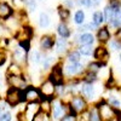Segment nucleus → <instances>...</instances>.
Wrapping results in <instances>:
<instances>
[{
    "label": "nucleus",
    "mask_w": 121,
    "mask_h": 121,
    "mask_svg": "<svg viewBox=\"0 0 121 121\" xmlns=\"http://www.w3.org/2000/svg\"><path fill=\"white\" fill-rule=\"evenodd\" d=\"M24 99V92L21 90H17V88H13V87H10L6 92V97H5V102L11 105V107H15L17 105L18 103L23 102Z\"/></svg>",
    "instance_id": "1"
},
{
    "label": "nucleus",
    "mask_w": 121,
    "mask_h": 121,
    "mask_svg": "<svg viewBox=\"0 0 121 121\" xmlns=\"http://www.w3.org/2000/svg\"><path fill=\"white\" fill-rule=\"evenodd\" d=\"M98 113H99V117H100V121H112L116 114V110H114L110 105L105 104V103H102L98 108Z\"/></svg>",
    "instance_id": "2"
},
{
    "label": "nucleus",
    "mask_w": 121,
    "mask_h": 121,
    "mask_svg": "<svg viewBox=\"0 0 121 121\" xmlns=\"http://www.w3.org/2000/svg\"><path fill=\"white\" fill-rule=\"evenodd\" d=\"M5 62H6V55L3 53V52H0V67H1Z\"/></svg>",
    "instance_id": "37"
},
{
    "label": "nucleus",
    "mask_w": 121,
    "mask_h": 121,
    "mask_svg": "<svg viewBox=\"0 0 121 121\" xmlns=\"http://www.w3.org/2000/svg\"><path fill=\"white\" fill-rule=\"evenodd\" d=\"M19 73H21V70L17 64H11L7 69V75H19Z\"/></svg>",
    "instance_id": "26"
},
{
    "label": "nucleus",
    "mask_w": 121,
    "mask_h": 121,
    "mask_svg": "<svg viewBox=\"0 0 121 121\" xmlns=\"http://www.w3.org/2000/svg\"><path fill=\"white\" fill-rule=\"evenodd\" d=\"M6 81L10 85V87H13V88L21 90V91L27 88L26 87V81L19 75H7Z\"/></svg>",
    "instance_id": "3"
},
{
    "label": "nucleus",
    "mask_w": 121,
    "mask_h": 121,
    "mask_svg": "<svg viewBox=\"0 0 121 121\" xmlns=\"http://www.w3.org/2000/svg\"><path fill=\"white\" fill-rule=\"evenodd\" d=\"M104 21V16L103 13L100 12V11H97L93 13V24L95 26H99V24H102Z\"/></svg>",
    "instance_id": "20"
},
{
    "label": "nucleus",
    "mask_w": 121,
    "mask_h": 121,
    "mask_svg": "<svg viewBox=\"0 0 121 121\" xmlns=\"http://www.w3.org/2000/svg\"><path fill=\"white\" fill-rule=\"evenodd\" d=\"M81 69H82V65L80 63H69L65 67V72L69 75H74V74H78L79 72H81Z\"/></svg>",
    "instance_id": "11"
},
{
    "label": "nucleus",
    "mask_w": 121,
    "mask_h": 121,
    "mask_svg": "<svg viewBox=\"0 0 121 121\" xmlns=\"http://www.w3.org/2000/svg\"><path fill=\"white\" fill-rule=\"evenodd\" d=\"M93 41H95V39H93V35L92 34L85 33V34L80 35V43H81L82 45H92Z\"/></svg>",
    "instance_id": "17"
},
{
    "label": "nucleus",
    "mask_w": 121,
    "mask_h": 121,
    "mask_svg": "<svg viewBox=\"0 0 121 121\" xmlns=\"http://www.w3.org/2000/svg\"><path fill=\"white\" fill-rule=\"evenodd\" d=\"M52 60H53V58H52V57H47V58L45 59V62H44V68H45V69H47L50 65H51Z\"/></svg>",
    "instance_id": "35"
},
{
    "label": "nucleus",
    "mask_w": 121,
    "mask_h": 121,
    "mask_svg": "<svg viewBox=\"0 0 121 121\" xmlns=\"http://www.w3.org/2000/svg\"><path fill=\"white\" fill-rule=\"evenodd\" d=\"M60 121H78L76 116L75 115H70V114H67L65 116H63L60 119Z\"/></svg>",
    "instance_id": "32"
},
{
    "label": "nucleus",
    "mask_w": 121,
    "mask_h": 121,
    "mask_svg": "<svg viewBox=\"0 0 121 121\" xmlns=\"http://www.w3.org/2000/svg\"><path fill=\"white\" fill-rule=\"evenodd\" d=\"M11 120H12V114L7 110L0 115V121H11Z\"/></svg>",
    "instance_id": "28"
},
{
    "label": "nucleus",
    "mask_w": 121,
    "mask_h": 121,
    "mask_svg": "<svg viewBox=\"0 0 121 121\" xmlns=\"http://www.w3.org/2000/svg\"><path fill=\"white\" fill-rule=\"evenodd\" d=\"M39 110H40V105L36 102H32L29 103L26 107L24 110V116L28 121H33V119L36 116V114H39Z\"/></svg>",
    "instance_id": "5"
},
{
    "label": "nucleus",
    "mask_w": 121,
    "mask_h": 121,
    "mask_svg": "<svg viewBox=\"0 0 121 121\" xmlns=\"http://www.w3.org/2000/svg\"><path fill=\"white\" fill-rule=\"evenodd\" d=\"M58 34L62 36L63 39H65V38H68L69 35H70V32H69V29H68V27L64 24V23H60L59 26H58Z\"/></svg>",
    "instance_id": "19"
},
{
    "label": "nucleus",
    "mask_w": 121,
    "mask_h": 121,
    "mask_svg": "<svg viewBox=\"0 0 121 121\" xmlns=\"http://www.w3.org/2000/svg\"><path fill=\"white\" fill-rule=\"evenodd\" d=\"M30 58H32V60L33 62H35V63H38V62H40V58H41V55H40L39 52H32L30 53Z\"/></svg>",
    "instance_id": "29"
},
{
    "label": "nucleus",
    "mask_w": 121,
    "mask_h": 121,
    "mask_svg": "<svg viewBox=\"0 0 121 121\" xmlns=\"http://www.w3.org/2000/svg\"><path fill=\"white\" fill-rule=\"evenodd\" d=\"M50 82H51L53 86L55 85H60L63 82V74H62V69H60L58 65L53 68V72L51 73V75H50Z\"/></svg>",
    "instance_id": "6"
},
{
    "label": "nucleus",
    "mask_w": 121,
    "mask_h": 121,
    "mask_svg": "<svg viewBox=\"0 0 121 121\" xmlns=\"http://www.w3.org/2000/svg\"><path fill=\"white\" fill-rule=\"evenodd\" d=\"M92 52H93V50L91 45H82L79 50V53H81L84 56H90V55H92Z\"/></svg>",
    "instance_id": "22"
},
{
    "label": "nucleus",
    "mask_w": 121,
    "mask_h": 121,
    "mask_svg": "<svg viewBox=\"0 0 121 121\" xmlns=\"http://www.w3.org/2000/svg\"><path fill=\"white\" fill-rule=\"evenodd\" d=\"M86 109V102L85 99L81 98V97H75L72 99V103H70V110L72 113L75 115L76 113H80V112H84ZM72 114V115H73Z\"/></svg>",
    "instance_id": "4"
},
{
    "label": "nucleus",
    "mask_w": 121,
    "mask_h": 121,
    "mask_svg": "<svg viewBox=\"0 0 121 121\" xmlns=\"http://www.w3.org/2000/svg\"><path fill=\"white\" fill-rule=\"evenodd\" d=\"M3 84H4V78H3L1 74H0V87H3Z\"/></svg>",
    "instance_id": "39"
},
{
    "label": "nucleus",
    "mask_w": 121,
    "mask_h": 121,
    "mask_svg": "<svg viewBox=\"0 0 121 121\" xmlns=\"http://www.w3.org/2000/svg\"><path fill=\"white\" fill-rule=\"evenodd\" d=\"M81 93L84 95V97H86V98H93L95 97V90H93V86L92 85H90V84H87V85H85V86H82V88H81Z\"/></svg>",
    "instance_id": "13"
},
{
    "label": "nucleus",
    "mask_w": 121,
    "mask_h": 121,
    "mask_svg": "<svg viewBox=\"0 0 121 121\" xmlns=\"http://www.w3.org/2000/svg\"><path fill=\"white\" fill-rule=\"evenodd\" d=\"M58 13H59V17L62 18V19H67V18L69 17V10L63 9V7H59Z\"/></svg>",
    "instance_id": "27"
},
{
    "label": "nucleus",
    "mask_w": 121,
    "mask_h": 121,
    "mask_svg": "<svg viewBox=\"0 0 121 121\" xmlns=\"http://www.w3.org/2000/svg\"><path fill=\"white\" fill-rule=\"evenodd\" d=\"M13 1H16V0H13Z\"/></svg>",
    "instance_id": "44"
},
{
    "label": "nucleus",
    "mask_w": 121,
    "mask_h": 121,
    "mask_svg": "<svg viewBox=\"0 0 121 121\" xmlns=\"http://www.w3.org/2000/svg\"><path fill=\"white\" fill-rule=\"evenodd\" d=\"M23 1L29 6L30 11H35V3H34V0H23Z\"/></svg>",
    "instance_id": "33"
},
{
    "label": "nucleus",
    "mask_w": 121,
    "mask_h": 121,
    "mask_svg": "<svg viewBox=\"0 0 121 121\" xmlns=\"http://www.w3.org/2000/svg\"><path fill=\"white\" fill-rule=\"evenodd\" d=\"M97 38L99 41H108V40L110 39V34H109V30L107 28H102V29H99L98 30V33H97Z\"/></svg>",
    "instance_id": "15"
},
{
    "label": "nucleus",
    "mask_w": 121,
    "mask_h": 121,
    "mask_svg": "<svg viewBox=\"0 0 121 121\" xmlns=\"http://www.w3.org/2000/svg\"><path fill=\"white\" fill-rule=\"evenodd\" d=\"M88 117H90V121H100L98 109L97 108H92V109H91L88 112Z\"/></svg>",
    "instance_id": "21"
},
{
    "label": "nucleus",
    "mask_w": 121,
    "mask_h": 121,
    "mask_svg": "<svg viewBox=\"0 0 121 121\" xmlns=\"http://www.w3.org/2000/svg\"><path fill=\"white\" fill-rule=\"evenodd\" d=\"M99 3H100V0H92V4L93 5H98Z\"/></svg>",
    "instance_id": "40"
},
{
    "label": "nucleus",
    "mask_w": 121,
    "mask_h": 121,
    "mask_svg": "<svg viewBox=\"0 0 121 121\" xmlns=\"http://www.w3.org/2000/svg\"><path fill=\"white\" fill-rule=\"evenodd\" d=\"M12 15V9L6 3H0V18H9Z\"/></svg>",
    "instance_id": "9"
},
{
    "label": "nucleus",
    "mask_w": 121,
    "mask_h": 121,
    "mask_svg": "<svg viewBox=\"0 0 121 121\" xmlns=\"http://www.w3.org/2000/svg\"><path fill=\"white\" fill-rule=\"evenodd\" d=\"M52 117L55 120H60L63 116H65V109H64V105H62L59 102H55L52 108Z\"/></svg>",
    "instance_id": "7"
},
{
    "label": "nucleus",
    "mask_w": 121,
    "mask_h": 121,
    "mask_svg": "<svg viewBox=\"0 0 121 121\" xmlns=\"http://www.w3.org/2000/svg\"><path fill=\"white\" fill-rule=\"evenodd\" d=\"M80 4L85 7H91L93 4H92V0H80Z\"/></svg>",
    "instance_id": "34"
},
{
    "label": "nucleus",
    "mask_w": 121,
    "mask_h": 121,
    "mask_svg": "<svg viewBox=\"0 0 121 121\" xmlns=\"http://www.w3.org/2000/svg\"><path fill=\"white\" fill-rule=\"evenodd\" d=\"M74 21H75L76 24H82V23H84V21H85V13L81 11V10L76 11L75 17H74Z\"/></svg>",
    "instance_id": "24"
},
{
    "label": "nucleus",
    "mask_w": 121,
    "mask_h": 121,
    "mask_svg": "<svg viewBox=\"0 0 121 121\" xmlns=\"http://www.w3.org/2000/svg\"><path fill=\"white\" fill-rule=\"evenodd\" d=\"M110 103H112V107H119L120 105V102H119L117 99H115L114 97L110 98Z\"/></svg>",
    "instance_id": "38"
},
{
    "label": "nucleus",
    "mask_w": 121,
    "mask_h": 121,
    "mask_svg": "<svg viewBox=\"0 0 121 121\" xmlns=\"http://www.w3.org/2000/svg\"><path fill=\"white\" fill-rule=\"evenodd\" d=\"M96 80H97V78H96V74H93V73H88V74L86 75L85 81H86V82H88V84H91V82L96 81Z\"/></svg>",
    "instance_id": "30"
},
{
    "label": "nucleus",
    "mask_w": 121,
    "mask_h": 121,
    "mask_svg": "<svg viewBox=\"0 0 121 121\" xmlns=\"http://www.w3.org/2000/svg\"><path fill=\"white\" fill-rule=\"evenodd\" d=\"M117 38H119V39H121V29L117 32Z\"/></svg>",
    "instance_id": "41"
},
{
    "label": "nucleus",
    "mask_w": 121,
    "mask_h": 121,
    "mask_svg": "<svg viewBox=\"0 0 121 121\" xmlns=\"http://www.w3.org/2000/svg\"><path fill=\"white\" fill-rule=\"evenodd\" d=\"M99 68H100V65H99L98 63H92V64H90L88 70H90V73H93V74H96V72H98Z\"/></svg>",
    "instance_id": "31"
},
{
    "label": "nucleus",
    "mask_w": 121,
    "mask_h": 121,
    "mask_svg": "<svg viewBox=\"0 0 121 121\" xmlns=\"http://www.w3.org/2000/svg\"><path fill=\"white\" fill-rule=\"evenodd\" d=\"M108 52L104 47H97L95 51V58L96 59H108Z\"/></svg>",
    "instance_id": "16"
},
{
    "label": "nucleus",
    "mask_w": 121,
    "mask_h": 121,
    "mask_svg": "<svg viewBox=\"0 0 121 121\" xmlns=\"http://www.w3.org/2000/svg\"><path fill=\"white\" fill-rule=\"evenodd\" d=\"M56 45H57V51L58 52L65 51V48H67V41H65V39H63V38L58 39L57 41H56Z\"/></svg>",
    "instance_id": "23"
},
{
    "label": "nucleus",
    "mask_w": 121,
    "mask_h": 121,
    "mask_svg": "<svg viewBox=\"0 0 121 121\" xmlns=\"http://www.w3.org/2000/svg\"><path fill=\"white\" fill-rule=\"evenodd\" d=\"M13 59L16 63H22L26 60V51L22 47H17L13 52Z\"/></svg>",
    "instance_id": "10"
},
{
    "label": "nucleus",
    "mask_w": 121,
    "mask_h": 121,
    "mask_svg": "<svg viewBox=\"0 0 121 121\" xmlns=\"http://www.w3.org/2000/svg\"><path fill=\"white\" fill-rule=\"evenodd\" d=\"M68 58H69V62L70 63H79V60H80V53L76 52V51H72V52L69 53Z\"/></svg>",
    "instance_id": "25"
},
{
    "label": "nucleus",
    "mask_w": 121,
    "mask_h": 121,
    "mask_svg": "<svg viewBox=\"0 0 121 121\" xmlns=\"http://www.w3.org/2000/svg\"><path fill=\"white\" fill-rule=\"evenodd\" d=\"M53 39L51 38V36H43V39H41V43H40V45H41V47L44 48V50H50V48H52V46H53Z\"/></svg>",
    "instance_id": "14"
},
{
    "label": "nucleus",
    "mask_w": 121,
    "mask_h": 121,
    "mask_svg": "<svg viewBox=\"0 0 121 121\" xmlns=\"http://www.w3.org/2000/svg\"><path fill=\"white\" fill-rule=\"evenodd\" d=\"M120 60H121V55H120Z\"/></svg>",
    "instance_id": "42"
},
{
    "label": "nucleus",
    "mask_w": 121,
    "mask_h": 121,
    "mask_svg": "<svg viewBox=\"0 0 121 121\" xmlns=\"http://www.w3.org/2000/svg\"><path fill=\"white\" fill-rule=\"evenodd\" d=\"M23 92H24V99L26 100H30V102H35V100L40 97L39 91L36 88H34V87H28V88H26L23 91Z\"/></svg>",
    "instance_id": "8"
},
{
    "label": "nucleus",
    "mask_w": 121,
    "mask_h": 121,
    "mask_svg": "<svg viewBox=\"0 0 121 121\" xmlns=\"http://www.w3.org/2000/svg\"><path fill=\"white\" fill-rule=\"evenodd\" d=\"M39 24H40L41 28H47L50 26V18H48V16L46 13H44V12L40 13V16H39Z\"/></svg>",
    "instance_id": "18"
},
{
    "label": "nucleus",
    "mask_w": 121,
    "mask_h": 121,
    "mask_svg": "<svg viewBox=\"0 0 121 121\" xmlns=\"http://www.w3.org/2000/svg\"><path fill=\"white\" fill-rule=\"evenodd\" d=\"M119 121H121V116H120V120H119Z\"/></svg>",
    "instance_id": "43"
},
{
    "label": "nucleus",
    "mask_w": 121,
    "mask_h": 121,
    "mask_svg": "<svg viewBox=\"0 0 121 121\" xmlns=\"http://www.w3.org/2000/svg\"><path fill=\"white\" fill-rule=\"evenodd\" d=\"M110 47L114 48V50H120V48H121V44L117 43V41H112V44H110Z\"/></svg>",
    "instance_id": "36"
},
{
    "label": "nucleus",
    "mask_w": 121,
    "mask_h": 121,
    "mask_svg": "<svg viewBox=\"0 0 121 121\" xmlns=\"http://www.w3.org/2000/svg\"><path fill=\"white\" fill-rule=\"evenodd\" d=\"M55 90H56V87H53V85H52L51 82L47 81V82H45V84L43 85V87H41V92H43L44 97H50V96H52V95H53Z\"/></svg>",
    "instance_id": "12"
}]
</instances>
